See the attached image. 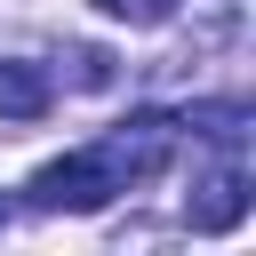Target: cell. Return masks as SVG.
<instances>
[{"label": "cell", "instance_id": "cell-6", "mask_svg": "<svg viewBox=\"0 0 256 256\" xmlns=\"http://www.w3.org/2000/svg\"><path fill=\"white\" fill-rule=\"evenodd\" d=\"M104 16H120V24H168L176 16V0H96Z\"/></svg>", "mask_w": 256, "mask_h": 256}, {"label": "cell", "instance_id": "cell-8", "mask_svg": "<svg viewBox=\"0 0 256 256\" xmlns=\"http://www.w3.org/2000/svg\"><path fill=\"white\" fill-rule=\"evenodd\" d=\"M0 224H8V200H0Z\"/></svg>", "mask_w": 256, "mask_h": 256}, {"label": "cell", "instance_id": "cell-5", "mask_svg": "<svg viewBox=\"0 0 256 256\" xmlns=\"http://www.w3.org/2000/svg\"><path fill=\"white\" fill-rule=\"evenodd\" d=\"M176 128H192V136H208V144H240V136H248V112H240V104H192Z\"/></svg>", "mask_w": 256, "mask_h": 256}, {"label": "cell", "instance_id": "cell-2", "mask_svg": "<svg viewBox=\"0 0 256 256\" xmlns=\"http://www.w3.org/2000/svg\"><path fill=\"white\" fill-rule=\"evenodd\" d=\"M176 136H184V128H176L168 112H128L96 152L112 160V176H120V192H128V184H152V176L176 160Z\"/></svg>", "mask_w": 256, "mask_h": 256}, {"label": "cell", "instance_id": "cell-1", "mask_svg": "<svg viewBox=\"0 0 256 256\" xmlns=\"http://www.w3.org/2000/svg\"><path fill=\"white\" fill-rule=\"evenodd\" d=\"M120 192V176H112V160L88 144V152H64V160H48L32 184H24V200L40 208V216H88V208H104Z\"/></svg>", "mask_w": 256, "mask_h": 256}, {"label": "cell", "instance_id": "cell-7", "mask_svg": "<svg viewBox=\"0 0 256 256\" xmlns=\"http://www.w3.org/2000/svg\"><path fill=\"white\" fill-rule=\"evenodd\" d=\"M80 88H112V56L104 48H80V72H72Z\"/></svg>", "mask_w": 256, "mask_h": 256}, {"label": "cell", "instance_id": "cell-3", "mask_svg": "<svg viewBox=\"0 0 256 256\" xmlns=\"http://www.w3.org/2000/svg\"><path fill=\"white\" fill-rule=\"evenodd\" d=\"M240 216H248V168H240V160H224V168H208V176L192 184L184 224H192V232H232Z\"/></svg>", "mask_w": 256, "mask_h": 256}, {"label": "cell", "instance_id": "cell-4", "mask_svg": "<svg viewBox=\"0 0 256 256\" xmlns=\"http://www.w3.org/2000/svg\"><path fill=\"white\" fill-rule=\"evenodd\" d=\"M56 104V80L24 56H0V120H48Z\"/></svg>", "mask_w": 256, "mask_h": 256}]
</instances>
